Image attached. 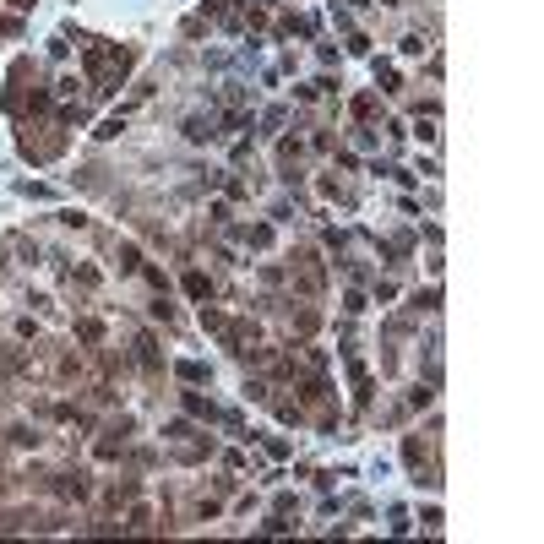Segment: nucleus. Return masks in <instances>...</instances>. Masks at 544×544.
I'll use <instances>...</instances> for the list:
<instances>
[{"label":"nucleus","instance_id":"obj_1","mask_svg":"<svg viewBox=\"0 0 544 544\" xmlns=\"http://www.w3.org/2000/svg\"><path fill=\"white\" fill-rule=\"evenodd\" d=\"M185 289H191V300H207V278H202V272H191V278H185Z\"/></svg>","mask_w":544,"mask_h":544},{"label":"nucleus","instance_id":"obj_2","mask_svg":"<svg viewBox=\"0 0 544 544\" xmlns=\"http://www.w3.org/2000/svg\"><path fill=\"white\" fill-rule=\"evenodd\" d=\"M0 33H16V22H11V16H0Z\"/></svg>","mask_w":544,"mask_h":544}]
</instances>
